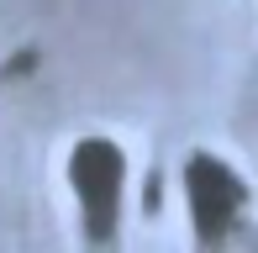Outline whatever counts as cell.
<instances>
[{"instance_id":"6da1fadb","label":"cell","mask_w":258,"mask_h":253,"mask_svg":"<svg viewBox=\"0 0 258 253\" xmlns=\"http://www.w3.org/2000/svg\"><path fill=\"white\" fill-rule=\"evenodd\" d=\"M69 185H74L79 216H85L90 243H111L126 201V153L111 137H85L69 153Z\"/></svg>"},{"instance_id":"7a4b0ae2","label":"cell","mask_w":258,"mask_h":253,"mask_svg":"<svg viewBox=\"0 0 258 253\" xmlns=\"http://www.w3.org/2000/svg\"><path fill=\"white\" fill-rule=\"evenodd\" d=\"M184 201H190V216H195V237L201 243H221L232 232V222H237L242 201H248V185L216 153H190V164H184Z\"/></svg>"}]
</instances>
